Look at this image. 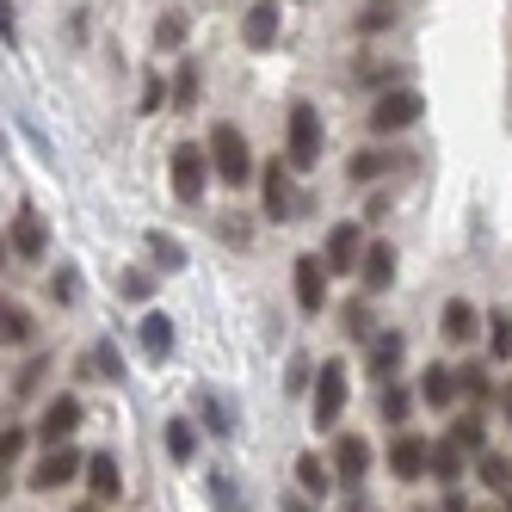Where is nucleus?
Wrapping results in <instances>:
<instances>
[{
	"label": "nucleus",
	"mask_w": 512,
	"mask_h": 512,
	"mask_svg": "<svg viewBox=\"0 0 512 512\" xmlns=\"http://www.w3.org/2000/svg\"><path fill=\"white\" fill-rule=\"evenodd\" d=\"M167 173H173V198L179 204H204V192H210V149H198V142H173Z\"/></svg>",
	"instance_id": "1"
},
{
	"label": "nucleus",
	"mask_w": 512,
	"mask_h": 512,
	"mask_svg": "<svg viewBox=\"0 0 512 512\" xmlns=\"http://www.w3.org/2000/svg\"><path fill=\"white\" fill-rule=\"evenodd\" d=\"M210 167H216V179H223V186H247L260 161H253L247 136H241L235 124H216V130H210Z\"/></svg>",
	"instance_id": "2"
},
{
	"label": "nucleus",
	"mask_w": 512,
	"mask_h": 512,
	"mask_svg": "<svg viewBox=\"0 0 512 512\" xmlns=\"http://www.w3.org/2000/svg\"><path fill=\"white\" fill-rule=\"evenodd\" d=\"M321 142H327L321 112H315V105H290V118H284V161L290 167H315L321 161Z\"/></svg>",
	"instance_id": "3"
},
{
	"label": "nucleus",
	"mask_w": 512,
	"mask_h": 512,
	"mask_svg": "<svg viewBox=\"0 0 512 512\" xmlns=\"http://www.w3.org/2000/svg\"><path fill=\"white\" fill-rule=\"evenodd\" d=\"M426 118V99L414 93V87H389L377 105H371V118H364V124H371L377 136H395V130H414Z\"/></svg>",
	"instance_id": "4"
},
{
	"label": "nucleus",
	"mask_w": 512,
	"mask_h": 512,
	"mask_svg": "<svg viewBox=\"0 0 512 512\" xmlns=\"http://www.w3.org/2000/svg\"><path fill=\"white\" fill-rule=\"evenodd\" d=\"M340 414H346V364L327 358L321 371H315V401H309V420H315L321 432H334V426H340Z\"/></svg>",
	"instance_id": "5"
},
{
	"label": "nucleus",
	"mask_w": 512,
	"mask_h": 512,
	"mask_svg": "<svg viewBox=\"0 0 512 512\" xmlns=\"http://www.w3.org/2000/svg\"><path fill=\"white\" fill-rule=\"evenodd\" d=\"M260 192H266V223H297L303 198L290 186V161H260Z\"/></svg>",
	"instance_id": "6"
},
{
	"label": "nucleus",
	"mask_w": 512,
	"mask_h": 512,
	"mask_svg": "<svg viewBox=\"0 0 512 512\" xmlns=\"http://www.w3.org/2000/svg\"><path fill=\"white\" fill-rule=\"evenodd\" d=\"M327 260L321 253H303L297 260V272H290V290H297V303H303V315H321V303H327Z\"/></svg>",
	"instance_id": "7"
},
{
	"label": "nucleus",
	"mask_w": 512,
	"mask_h": 512,
	"mask_svg": "<svg viewBox=\"0 0 512 512\" xmlns=\"http://www.w3.org/2000/svg\"><path fill=\"white\" fill-rule=\"evenodd\" d=\"M75 475H87V457H81L75 445H50V457L31 469V488L50 494V488H62V482H75Z\"/></svg>",
	"instance_id": "8"
},
{
	"label": "nucleus",
	"mask_w": 512,
	"mask_h": 512,
	"mask_svg": "<svg viewBox=\"0 0 512 512\" xmlns=\"http://www.w3.org/2000/svg\"><path fill=\"white\" fill-rule=\"evenodd\" d=\"M389 469L401 475V482H420V475H432V445L420 432H395V445H389Z\"/></svg>",
	"instance_id": "9"
},
{
	"label": "nucleus",
	"mask_w": 512,
	"mask_h": 512,
	"mask_svg": "<svg viewBox=\"0 0 512 512\" xmlns=\"http://www.w3.org/2000/svg\"><path fill=\"white\" fill-rule=\"evenodd\" d=\"M321 260H327V272H358L364 266V235H358V223H334V229H327Z\"/></svg>",
	"instance_id": "10"
},
{
	"label": "nucleus",
	"mask_w": 512,
	"mask_h": 512,
	"mask_svg": "<svg viewBox=\"0 0 512 512\" xmlns=\"http://www.w3.org/2000/svg\"><path fill=\"white\" fill-rule=\"evenodd\" d=\"M364 475H371V445H364L358 432H340V438H334V482L358 488Z\"/></svg>",
	"instance_id": "11"
},
{
	"label": "nucleus",
	"mask_w": 512,
	"mask_h": 512,
	"mask_svg": "<svg viewBox=\"0 0 512 512\" xmlns=\"http://www.w3.org/2000/svg\"><path fill=\"white\" fill-rule=\"evenodd\" d=\"M241 44H247V50H272V44H278V0H253V7H247Z\"/></svg>",
	"instance_id": "12"
},
{
	"label": "nucleus",
	"mask_w": 512,
	"mask_h": 512,
	"mask_svg": "<svg viewBox=\"0 0 512 512\" xmlns=\"http://www.w3.org/2000/svg\"><path fill=\"white\" fill-rule=\"evenodd\" d=\"M81 426V401L75 395H56L50 408H44V420H38V438L44 445H68V432Z\"/></svg>",
	"instance_id": "13"
},
{
	"label": "nucleus",
	"mask_w": 512,
	"mask_h": 512,
	"mask_svg": "<svg viewBox=\"0 0 512 512\" xmlns=\"http://www.w3.org/2000/svg\"><path fill=\"white\" fill-rule=\"evenodd\" d=\"M475 327H482V309L463 303V297H451L445 309H438V334H445L451 346H469V340H475Z\"/></svg>",
	"instance_id": "14"
},
{
	"label": "nucleus",
	"mask_w": 512,
	"mask_h": 512,
	"mask_svg": "<svg viewBox=\"0 0 512 512\" xmlns=\"http://www.w3.org/2000/svg\"><path fill=\"white\" fill-rule=\"evenodd\" d=\"M401 358H408V334H401V327H383V334L371 340V377L395 383V371H401Z\"/></svg>",
	"instance_id": "15"
},
{
	"label": "nucleus",
	"mask_w": 512,
	"mask_h": 512,
	"mask_svg": "<svg viewBox=\"0 0 512 512\" xmlns=\"http://www.w3.org/2000/svg\"><path fill=\"white\" fill-rule=\"evenodd\" d=\"M395 167H414V161H408V155H395V149H358V155L346 161L352 186H371V179H383V173H395Z\"/></svg>",
	"instance_id": "16"
},
{
	"label": "nucleus",
	"mask_w": 512,
	"mask_h": 512,
	"mask_svg": "<svg viewBox=\"0 0 512 512\" xmlns=\"http://www.w3.org/2000/svg\"><path fill=\"white\" fill-rule=\"evenodd\" d=\"M44 247H50V229H44V216L19 210V216H13V235H7V253H19V260H38Z\"/></svg>",
	"instance_id": "17"
},
{
	"label": "nucleus",
	"mask_w": 512,
	"mask_h": 512,
	"mask_svg": "<svg viewBox=\"0 0 512 512\" xmlns=\"http://www.w3.org/2000/svg\"><path fill=\"white\" fill-rule=\"evenodd\" d=\"M358 278H364V290H389L395 284V247L389 241H371V247H364Z\"/></svg>",
	"instance_id": "18"
},
{
	"label": "nucleus",
	"mask_w": 512,
	"mask_h": 512,
	"mask_svg": "<svg viewBox=\"0 0 512 512\" xmlns=\"http://www.w3.org/2000/svg\"><path fill=\"white\" fill-rule=\"evenodd\" d=\"M87 482H93V500H99V506L124 494V469L112 463V451H99V457H87Z\"/></svg>",
	"instance_id": "19"
},
{
	"label": "nucleus",
	"mask_w": 512,
	"mask_h": 512,
	"mask_svg": "<svg viewBox=\"0 0 512 512\" xmlns=\"http://www.w3.org/2000/svg\"><path fill=\"white\" fill-rule=\"evenodd\" d=\"M420 401H426V408H451V401H457V371H451V364H426Z\"/></svg>",
	"instance_id": "20"
},
{
	"label": "nucleus",
	"mask_w": 512,
	"mask_h": 512,
	"mask_svg": "<svg viewBox=\"0 0 512 512\" xmlns=\"http://www.w3.org/2000/svg\"><path fill=\"white\" fill-rule=\"evenodd\" d=\"M463 463H469V451H463L457 438L445 432V438H438V445H432V475H438V482H445V488H457V475H463Z\"/></svg>",
	"instance_id": "21"
},
{
	"label": "nucleus",
	"mask_w": 512,
	"mask_h": 512,
	"mask_svg": "<svg viewBox=\"0 0 512 512\" xmlns=\"http://www.w3.org/2000/svg\"><path fill=\"white\" fill-rule=\"evenodd\" d=\"M297 488L315 500V494H327V488H334V463H327V457H315V451H303L297 457Z\"/></svg>",
	"instance_id": "22"
},
{
	"label": "nucleus",
	"mask_w": 512,
	"mask_h": 512,
	"mask_svg": "<svg viewBox=\"0 0 512 512\" xmlns=\"http://www.w3.org/2000/svg\"><path fill=\"white\" fill-rule=\"evenodd\" d=\"M142 352H149V358H167V352H173V321H167L161 309L142 315Z\"/></svg>",
	"instance_id": "23"
},
{
	"label": "nucleus",
	"mask_w": 512,
	"mask_h": 512,
	"mask_svg": "<svg viewBox=\"0 0 512 512\" xmlns=\"http://www.w3.org/2000/svg\"><path fill=\"white\" fill-rule=\"evenodd\" d=\"M377 414H383L389 426H401V420L414 414V389H408V383H383V395H377Z\"/></svg>",
	"instance_id": "24"
},
{
	"label": "nucleus",
	"mask_w": 512,
	"mask_h": 512,
	"mask_svg": "<svg viewBox=\"0 0 512 512\" xmlns=\"http://www.w3.org/2000/svg\"><path fill=\"white\" fill-rule=\"evenodd\" d=\"M475 475H482L494 494H512V463H506L500 451H482V457H475Z\"/></svg>",
	"instance_id": "25"
},
{
	"label": "nucleus",
	"mask_w": 512,
	"mask_h": 512,
	"mask_svg": "<svg viewBox=\"0 0 512 512\" xmlns=\"http://www.w3.org/2000/svg\"><path fill=\"white\" fill-rule=\"evenodd\" d=\"M451 438L469 451V457H482V438H488V426H482V408H469L463 420H451Z\"/></svg>",
	"instance_id": "26"
},
{
	"label": "nucleus",
	"mask_w": 512,
	"mask_h": 512,
	"mask_svg": "<svg viewBox=\"0 0 512 512\" xmlns=\"http://www.w3.org/2000/svg\"><path fill=\"white\" fill-rule=\"evenodd\" d=\"M340 327H346V340H377V321H371V303H346L340 309Z\"/></svg>",
	"instance_id": "27"
},
{
	"label": "nucleus",
	"mask_w": 512,
	"mask_h": 512,
	"mask_svg": "<svg viewBox=\"0 0 512 512\" xmlns=\"http://www.w3.org/2000/svg\"><path fill=\"white\" fill-rule=\"evenodd\" d=\"M186 31H192V25H186V13H161V19H155V50H161V56H173L179 44H186Z\"/></svg>",
	"instance_id": "28"
},
{
	"label": "nucleus",
	"mask_w": 512,
	"mask_h": 512,
	"mask_svg": "<svg viewBox=\"0 0 512 512\" xmlns=\"http://www.w3.org/2000/svg\"><path fill=\"white\" fill-rule=\"evenodd\" d=\"M488 352H494V364L512 358V315L506 309H488Z\"/></svg>",
	"instance_id": "29"
},
{
	"label": "nucleus",
	"mask_w": 512,
	"mask_h": 512,
	"mask_svg": "<svg viewBox=\"0 0 512 512\" xmlns=\"http://www.w3.org/2000/svg\"><path fill=\"white\" fill-rule=\"evenodd\" d=\"M149 253H155V266L161 272H179V266H186V241H179V235H149Z\"/></svg>",
	"instance_id": "30"
},
{
	"label": "nucleus",
	"mask_w": 512,
	"mask_h": 512,
	"mask_svg": "<svg viewBox=\"0 0 512 512\" xmlns=\"http://www.w3.org/2000/svg\"><path fill=\"white\" fill-rule=\"evenodd\" d=\"M167 457H173V463H192V457H198V432H192L186 420H167Z\"/></svg>",
	"instance_id": "31"
},
{
	"label": "nucleus",
	"mask_w": 512,
	"mask_h": 512,
	"mask_svg": "<svg viewBox=\"0 0 512 512\" xmlns=\"http://www.w3.org/2000/svg\"><path fill=\"white\" fill-rule=\"evenodd\" d=\"M0 334H7V346H25L31 340V315L19 303H7V309H0Z\"/></svg>",
	"instance_id": "32"
},
{
	"label": "nucleus",
	"mask_w": 512,
	"mask_h": 512,
	"mask_svg": "<svg viewBox=\"0 0 512 512\" xmlns=\"http://www.w3.org/2000/svg\"><path fill=\"white\" fill-rule=\"evenodd\" d=\"M457 389L469 395V408H482V401H488V371H482V364H463V371H457Z\"/></svg>",
	"instance_id": "33"
},
{
	"label": "nucleus",
	"mask_w": 512,
	"mask_h": 512,
	"mask_svg": "<svg viewBox=\"0 0 512 512\" xmlns=\"http://www.w3.org/2000/svg\"><path fill=\"white\" fill-rule=\"evenodd\" d=\"M173 105H198V62H179V75H173Z\"/></svg>",
	"instance_id": "34"
},
{
	"label": "nucleus",
	"mask_w": 512,
	"mask_h": 512,
	"mask_svg": "<svg viewBox=\"0 0 512 512\" xmlns=\"http://www.w3.org/2000/svg\"><path fill=\"white\" fill-rule=\"evenodd\" d=\"M161 105H167V81H161V68H149V75H142V118L161 112Z\"/></svg>",
	"instance_id": "35"
},
{
	"label": "nucleus",
	"mask_w": 512,
	"mask_h": 512,
	"mask_svg": "<svg viewBox=\"0 0 512 512\" xmlns=\"http://www.w3.org/2000/svg\"><path fill=\"white\" fill-rule=\"evenodd\" d=\"M93 371H99V377H112V383L124 377V358H118L112 340H99V346H93Z\"/></svg>",
	"instance_id": "36"
},
{
	"label": "nucleus",
	"mask_w": 512,
	"mask_h": 512,
	"mask_svg": "<svg viewBox=\"0 0 512 512\" xmlns=\"http://www.w3.org/2000/svg\"><path fill=\"white\" fill-rule=\"evenodd\" d=\"M210 500L223 506V512H241V494H235V482H229V475H210Z\"/></svg>",
	"instance_id": "37"
},
{
	"label": "nucleus",
	"mask_w": 512,
	"mask_h": 512,
	"mask_svg": "<svg viewBox=\"0 0 512 512\" xmlns=\"http://www.w3.org/2000/svg\"><path fill=\"white\" fill-rule=\"evenodd\" d=\"M204 420H210L216 432H229V426H235V420H229V401H223V395H204Z\"/></svg>",
	"instance_id": "38"
},
{
	"label": "nucleus",
	"mask_w": 512,
	"mask_h": 512,
	"mask_svg": "<svg viewBox=\"0 0 512 512\" xmlns=\"http://www.w3.org/2000/svg\"><path fill=\"white\" fill-rule=\"evenodd\" d=\"M284 389H290V395H303V389H309V358H290V371H284Z\"/></svg>",
	"instance_id": "39"
},
{
	"label": "nucleus",
	"mask_w": 512,
	"mask_h": 512,
	"mask_svg": "<svg viewBox=\"0 0 512 512\" xmlns=\"http://www.w3.org/2000/svg\"><path fill=\"white\" fill-rule=\"evenodd\" d=\"M19 451H25V432L7 426V432H0V463H19Z\"/></svg>",
	"instance_id": "40"
},
{
	"label": "nucleus",
	"mask_w": 512,
	"mask_h": 512,
	"mask_svg": "<svg viewBox=\"0 0 512 512\" xmlns=\"http://www.w3.org/2000/svg\"><path fill=\"white\" fill-rule=\"evenodd\" d=\"M118 284H124V297H136V303H142V297H149V290H155V278H149V272H124Z\"/></svg>",
	"instance_id": "41"
},
{
	"label": "nucleus",
	"mask_w": 512,
	"mask_h": 512,
	"mask_svg": "<svg viewBox=\"0 0 512 512\" xmlns=\"http://www.w3.org/2000/svg\"><path fill=\"white\" fill-rule=\"evenodd\" d=\"M50 290L68 303V297H81V278H75V272H56V278H50Z\"/></svg>",
	"instance_id": "42"
},
{
	"label": "nucleus",
	"mask_w": 512,
	"mask_h": 512,
	"mask_svg": "<svg viewBox=\"0 0 512 512\" xmlns=\"http://www.w3.org/2000/svg\"><path fill=\"white\" fill-rule=\"evenodd\" d=\"M438 512H469V500H463V488H445V500H438Z\"/></svg>",
	"instance_id": "43"
},
{
	"label": "nucleus",
	"mask_w": 512,
	"mask_h": 512,
	"mask_svg": "<svg viewBox=\"0 0 512 512\" xmlns=\"http://www.w3.org/2000/svg\"><path fill=\"white\" fill-rule=\"evenodd\" d=\"M500 414H506V426H512V383L500 389Z\"/></svg>",
	"instance_id": "44"
},
{
	"label": "nucleus",
	"mask_w": 512,
	"mask_h": 512,
	"mask_svg": "<svg viewBox=\"0 0 512 512\" xmlns=\"http://www.w3.org/2000/svg\"><path fill=\"white\" fill-rule=\"evenodd\" d=\"M75 512H105V506H99V500H93V506H75Z\"/></svg>",
	"instance_id": "45"
},
{
	"label": "nucleus",
	"mask_w": 512,
	"mask_h": 512,
	"mask_svg": "<svg viewBox=\"0 0 512 512\" xmlns=\"http://www.w3.org/2000/svg\"><path fill=\"white\" fill-rule=\"evenodd\" d=\"M500 506H506V512H512V494H500Z\"/></svg>",
	"instance_id": "46"
},
{
	"label": "nucleus",
	"mask_w": 512,
	"mask_h": 512,
	"mask_svg": "<svg viewBox=\"0 0 512 512\" xmlns=\"http://www.w3.org/2000/svg\"><path fill=\"white\" fill-rule=\"evenodd\" d=\"M482 512H506V506H482Z\"/></svg>",
	"instance_id": "47"
},
{
	"label": "nucleus",
	"mask_w": 512,
	"mask_h": 512,
	"mask_svg": "<svg viewBox=\"0 0 512 512\" xmlns=\"http://www.w3.org/2000/svg\"><path fill=\"white\" fill-rule=\"evenodd\" d=\"M297 512H309V506H297Z\"/></svg>",
	"instance_id": "48"
},
{
	"label": "nucleus",
	"mask_w": 512,
	"mask_h": 512,
	"mask_svg": "<svg viewBox=\"0 0 512 512\" xmlns=\"http://www.w3.org/2000/svg\"><path fill=\"white\" fill-rule=\"evenodd\" d=\"M377 7H383V0H377Z\"/></svg>",
	"instance_id": "49"
},
{
	"label": "nucleus",
	"mask_w": 512,
	"mask_h": 512,
	"mask_svg": "<svg viewBox=\"0 0 512 512\" xmlns=\"http://www.w3.org/2000/svg\"><path fill=\"white\" fill-rule=\"evenodd\" d=\"M352 512H358V506H352Z\"/></svg>",
	"instance_id": "50"
}]
</instances>
